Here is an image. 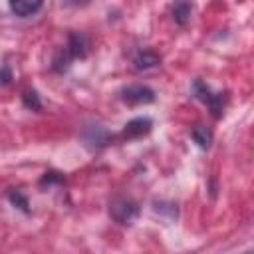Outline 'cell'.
<instances>
[{"label":"cell","mask_w":254,"mask_h":254,"mask_svg":"<svg viewBox=\"0 0 254 254\" xmlns=\"http://www.w3.org/2000/svg\"><path fill=\"white\" fill-rule=\"evenodd\" d=\"M139 212V204L129 196H115L109 202V216L119 224H133Z\"/></svg>","instance_id":"6da1fadb"},{"label":"cell","mask_w":254,"mask_h":254,"mask_svg":"<svg viewBox=\"0 0 254 254\" xmlns=\"http://www.w3.org/2000/svg\"><path fill=\"white\" fill-rule=\"evenodd\" d=\"M111 139H113V135H111L105 127H101L99 123H87V125H83V129H81V141H83V145H85L87 149H91V151L103 149L105 145L111 143Z\"/></svg>","instance_id":"7a4b0ae2"},{"label":"cell","mask_w":254,"mask_h":254,"mask_svg":"<svg viewBox=\"0 0 254 254\" xmlns=\"http://www.w3.org/2000/svg\"><path fill=\"white\" fill-rule=\"evenodd\" d=\"M121 99L129 105H143V103H153L155 101V91L149 85H129L121 89Z\"/></svg>","instance_id":"3957f363"},{"label":"cell","mask_w":254,"mask_h":254,"mask_svg":"<svg viewBox=\"0 0 254 254\" xmlns=\"http://www.w3.org/2000/svg\"><path fill=\"white\" fill-rule=\"evenodd\" d=\"M151 127H153V119L151 117H135V119H131L123 127V133L121 135L125 139H139V137L147 135L151 131Z\"/></svg>","instance_id":"277c9868"},{"label":"cell","mask_w":254,"mask_h":254,"mask_svg":"<svg viewBox=\"0 0 254 254\" xmlns=\"http://www.w3.org/2000/svg\"><path fill=\"white\" fill-rule=\"evenodd\" d=\"M65 52H67V56L71 60H77V58L83 60L87 56V38L81 32H69Z\"/></svg>","instance_id":"5b68a950"},{"label":"cell","mask_w":254,"mask_h":254,"mask_svg":"<svg viewBox=\"0 0 254 254\" xmlns=\"http://www.w3.org/2000/svg\"><path fill=\"white\" fill-rule=\"evenodd\" d=\"M159 64H161V56L155 54V52H151V50H141V52H137L135 58H133V65H135V69H139V71L157 67Z\"/></svg>","instance_id":"8992f818"},{"label":"cell","mask_w":254,"mask_h":254,"mask_svg":"<svg viewBox=\"0 0 254 254\" xmlns=\"http://www.w3.org/2000/svg\"><path fill=\"white\" fill-rule=\"evenodd\" d=\"M44 4L40 0H12L10 2V10L20 16V18H28V16H34Z\"/></svg>","instance_id":"52a82bcc"},{"label":"cell","mask_w":254,"mask_h":254,"mask_svg":"<svg viewBox=\"0 0 254 254\" xmlns=\"http://www.w3.org/2000/svg\"><path fill=\"white\" fill-rule=\"evenodd\" d=\"M190 12H192V4L189 2H177L173 6V18L179 26H187V22L190 20Z\"/></svg>","instance_id":"ba28073f"},{"label":"cell","mask_w":254,"mask_h":254,"mask_svg":"<svg viewBox=\"0 0 254 254\" xmlns=\"http://www.w3.org/2000/svg\"><path fill=\"white\" fill-rule=\"evenodd\" d=\"M190 137L194 139V143H196L200 149H208L210 143H212V131H210L208 127H204V125L194 127L192 133H190Z\"/></svg>","instance_id":"9c48e42d"},{"label":"cell","mask_w":254,"mask_h":254,"mask_svg":"<svg viewBox=\"0 0 254 254\" xmlns=\"http://www.w3.org/2000/svg\"><path fill=\"white\" fill-rule=\"evenodd\" d=\"M206 105L210 107V111H212V115H214L216 119L222 117V113H224V105H226V93H212V95L208 97Z\"/></svg>","instance_id":"30bf717a"},{"label":"cell","mask_w":254,"mask_h":254,"mask_svg":"<svg viewBox=\"0 0 254 254\" xmlns=\"http://www.w3.org/2000/svg\"><path fill=\"white\" fill-rule=\"evenodd\" d=\"M69 62H71V58L67 56L65 48H62V50L54 56V60H52V69L58 71V73H64V71L69 67Z\"/></svg>","instance_id":"8fae6325"},{"label":"cell","mask_w":254,"mask_h":254,"mask_svg":"<svg viewBox=\"0 0 254 254\" xmlns=\"http://www.w3.org/2000/svg\"><path fill=\"white\" fill-rule=\"evenodd\" d=\"M8 198H10V202H12L14 206H18L22 212H30V202H28V196H26L22 190L12 189V190L8 192Z\"/></svg>","instance_id":"7c38bea8"},{"label":"cell","mask_w":254,"mask_h":254,"mask_svg":"<svg viewBox=\"0 0 254 254\" xmlns=\"http://www.w3.org/2000/svg\"><path fill=\"white\" fill-rule=\"evenodd\" d=\"M22 101H24V105H26L28 109H32V111H40V109H42V101H40V95H38L36 91H24Z\"/></svg>","instance_id":"4fadbf2b"},{"label":"cell","mask_w":254,"mask_h":254,"mask_svg":"<svg viewBox=\"0 0 254 254\" xmlns=\"http://www.w3.org/2000/svg\"><path fill=\"white\" fill-rule=\"evenodd\" d=\"M62 183H65V179H64L62 173H56V171H48V173L40 179V185H42V187H46V185H62Z\"/></svg>","instance_id":"5bb4252c"},{"label":"cell","mask_w":254,"mask_h":254,"mask_svg":"<svg viewBox=\"0 0 254 254\" xmlns=\"http://www.w3.org/2000/svg\"><path fill=\"white\" fill-rule=\"evenodd\" d=\"M10 81H12V71H10L8 65H2V69H0V85H8Z\"/></svg>","instance_id":"9a60e30c"},{"label":"cell","mask_w":254,"mask_h":254,"mask_svg":"<svg viewBox=\"0 0 254 254\" xmlns=\"http://www.w3.org/2000/svg\"><path fill=\"white\" fill-rule=\"evenodd\" d=\"M244 254H252V252H244Z\"/></svg>","instance_id":"2e32d148"}]
</instances>
